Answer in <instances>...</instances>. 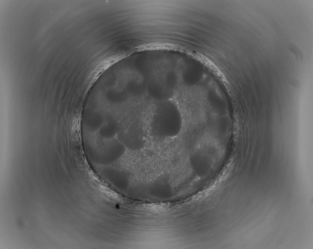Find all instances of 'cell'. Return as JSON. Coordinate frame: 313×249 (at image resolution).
<instances>
[{"label":"cell","instance_id":"obj_1","mask_svg":"<svg viewBox=\"0 0 313 249\" xmlns=\"http://www.w3.org/2000/svg\"><path fill=\"white\" fill-rule=\"evenodd\" d=\"M155 111L151 121V129L158 137L165 138L176 136L180 132L183 124L182 115L173 104H161Z\"/></svg>","mask_w":313,"mask_h":249}]
</instances>
